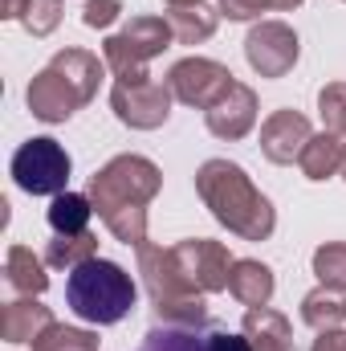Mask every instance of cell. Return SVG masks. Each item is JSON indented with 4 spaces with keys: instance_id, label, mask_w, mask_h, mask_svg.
Segmentation results:
<instances>
[{
    "instance_id": "4fadbf2b",
    "label": "cell",
    "mask_w": 346,
    "mask_h": 351,
    "mask_svg": "<svg viewBox=\"0 0 346 351\" xmlns=\"http://www.w3.org/2000/svg\"><path fill=\"white\" fill-rule=\"evenodd\" d=\"M204 114H208V131L216 139H245L257 123V94L245 82H232Z\"/></svg>"
},
{
    "instance_id": "d4e9b609",
    "label": "cell",
    "mask_w": 346,
    "mask_h": 351,
    "mask_svg": "<svg viewBox=\"0 0 346 351\" xmlns=\"http://www.w3.org/2000/svg\"><path fill=\"white\" fill-rule=\"evenodd\" d=\"M33 351H98V335L86 327H66V323H49L37 339Z\"/></svg>"
},
{
    "instance_id": "83f0119b",
    "label": "cell",
    "mask_w": 346,
    "mask_h": 351,
    "mask_svg": "<svg viewBox=\"0 0 346 351\" xmlns=\"http://www.w3.org/2000/svg\"><path fill=\"white\" fill-rule=\"evenodd\" d=\"M21 21H25V29L33 37H45V33H53L62 25V0H29Z\"/></svg>"
},
{
    "instance_id": "30bf717a",
    "label": "cell",
    "mask_w": 346,
    "mask_h": 351,
    "mask_svg": "<svg viewBox=\"0 0 346 351\" xmlns=\"http://www.w3.org/2000/svg\"><path fill=\"white\" fill-rule=\"evenodd\" d=\"M232 82L237 78L228 74V66H220L212 58H183V62H175L172 74H168V86H172L175 98L183 106H200V110H208Z\"/></svg>"
},
{
    "instance_id": "5bb4252c",
    "label": "cell",
    "mask_w": 346,
    "mask_h": 351,
    "mask_svg": "<svg viewBox=\"0 0 346 351\" xmlns=\"http://www.w3.org/2000/svg\"><path fill=\"white\" fill-rule=\"evenodd\" d=\"M49 323H53L49 306L33 302V294H29V298H16V302L4 306V315H0V335H4L8 343H33Z\"/></svg>"
},
{
    "instance_id": "9c48e42d",
    "label": "cell",
    "mask_w": 346,
    "mask_h": 351,
    "mask_svg": "<svg viewBox=\"0 0 346 351\" xmlns=\"http://www.w3.org/2000/svg\"><path fill=\"white\" fill-rule=\"evenodd\" d=\"M297 53H302L297 33L281 21H261L245 37V58L261 78H285L297 66Z\"/></svg>"
},
{
    "instance_id": "6da1fadb",
    "label": "cell",
    "mask_w": 346,
    "mask_h": 351,
    "mask_svg": "<svg viewBox=\"0 0 346 351\" xmlns=\"http://www.w3.org/2000/svg\"><path fill=\"white\" fill-rule=\"evenodd\" d=\"M163 176L147 156H114L102 172L90 176V204L102 225L122 245H147V204L155 200Z\"/></svg>"
},
{
    "instance_id": "836d02e7",
    "label": "cell",
    "mask_w": 346,
    "mask_h": 351,
    "mask_svg": "<svg viewBox=\"0 0 346 351\" xmlns=\"http://www.w3.org/2000/svg\"><path fill=\"white\" fill-rule=\"evenodd\" d=\"M191 4H204V0H168V8H191Z\"/></svg>"
},
{
    "instance_id": "d6a6232c",
    "label": "cell",
    "mask_w": 346,
    "mask_h": 351,
    "mask_svg": "<svg viewBox=\"0 0 346 351\" xmlns=\"http://www.w3.org/2000/svg\"><path fill=\"white\" fill-rule=\"evenodd\" d=\"M25 8H29V0H0V16H25Z\"/></svg>"
},
{
    "instance_id": "7402d4cb",
    "label": "cell",
    "mask_w": 346,
    "mask_h": 351,
    "mask_svg": "<svg viewBox=\"0 0 346 351\" xmlns=\"http://www.w3.org/2000/svg\"><path fill=\"white\" fill-rule=\"evenodd\" d=\"M216 16L220 12H212L208 4H191V8H172L168 25H172L179 45H200V41H208L216 33Z\"/></svg>"
},
{
    "instance_id": "cb8c5ba5",
    "label": "cell",
    "mask_w": 346,
    "mask_h": 351,
    "mask_svg": "<svg viewBox=\"0 0 346 351\" xmlns=\"http://www.w3.org/2000/svg\"><path fill=\"white\" fill-rule=\"evenodd\" d=\"M90 258H98V237L94 233H74V237H53L49 241V250H45V265H53V269H78L82 262Z\"/></svg>"
},
{
    "instance_id": "277c9868",
    "label": "cell",
    "mask_w": 346,
    "mask_h": 351,
    "mask_svg": "<svg viewBox=\"0 0 346 351\" xmlns=\"http://www.w3.org/2000/svg\"><path fill=\"white\" fill-rule=\"evenodd\" d=\"M139 274H143L147 294H151V302H155V311H159L163 323H204L208 319L204 294L183 282L172 250L139 245Z\"/></svg>"
},
{
    "instance_id": "603a6c76",
    "label": "cell",
    "mask_w": 346,
    "mask_h": 351,
    "mask_svg": "<svg viewBox=\"0 0 346 351\" xmlns=\"http://www.w3.org/2000/svg\"><path fill=\"white\" fill-rule=\"evenodd\" d=\"M53 66L74 82V86L82 90L86 98H94L98 94V82H102V70H106V62H98L94 53H86V49H62L57 58H53Z\"/></svg>"
},
{
    "instance_id": "3957f363",
    "label": "cell",
    "mask_w": 346,
    "mask_h": 351,
    "mask_svg": "<svg viewBox=\"0 0 346 351\" xmlns=\"http://www.w3.org/2000/svg\"><path fill=\"white\" fill-rule=\"evenodd\" d=\"M135 298H139V290H135L131 274L106 258H90L78 269H70V278H66V306L94 327L122 323L135 311Z\"/></svg>"
},
{
    "instance_id": "4316f807",
    "label": "cell",
    "mask_w": 346,
    "mask_h": 351,
    "mask_svg": "<svg viewBox=\"0 0 346 351\" xmlns=\"http://www.w3.org/2000/svg\"><path fill=\"white\" fill-rule=\"evenodd\" d=\"M318 110L330 135H346V82H330L318 94Z\"/></svg>"
},
{
    "instance_id": "52a82bcc",
    "label": "cell",
    "mask_w": 346,
    "mask_h": 351,
    "mask_svg": "<svg viewBox=\"0 0 346 351\" xmlns=\"http://www.w3.org/2000/svg\"><path fill=\"white\" fill-rule=\"evenodd\" d=\"M70 156L57 139H29L12 156V180L29 196H57L70 184Z\"/></svg>"
},
{
    "instance_id": "ac0fdd59",
    "label": "cell",
    "mask_w": 346,
    "mask_h": 351,
    "mask_svg": "<svg viewBox=\"0 0 346 351\" xmlns=\"http://www.w3.org/2000/svg\"><path fill=\"white\" fill-rule=\"evenodd\" d=\"M302 323L314 327V331H338L346 323V298L343 290H330V286H318L302 298Z\"/></svg>"
},
{
    "instance_id": "ba28073f",
    "label": "cell",
    "mask_w": 346,
    "mask_h": 351,
    "mask_svg": "<svg viewBox=\"0 0 346 351\" xmlns=\"http://www.w3.org/2000/svg\"><path fill=\"white\" fill-rule=\"evenodd\" d=\"M172 258L183 274V282L200 294H216V290H228V274H232V258L220 241H179L172 245Z\"/></svg>"
},
{
    "instance_id": "f1b7e54d",
    "label": "cell",
    "mask_w": 346,
    "mask_h": 351,
    "mask_svg": "<svg viewBox=\"0 0 346 351\" xmlns=\"http://www.w3.org/2000/svg\"><path fill=\"white\" fill-rule=\"evenodd\" d=\"M297 4L302 0H220V12L228 21H249V16H261V12H289Z\"/></svg>"
},
{
    "instance_id": "4dcf8cb0",
    "label": "cell",
    "mask_w": 346,
    "mask_h": 351,
    "mask_svg": "<svg viewBox=\"0 0 346 351\" xmlns=\"http://www.w3.org/2000/svg\"><path fill=\"white\" fill-rule=\"evenodd\" d=\"M208 343L212 351H253L249 335H232L228 327H208Z\"/></svg>"
},
{
    "instance_id": "e575fe53",
    "label": "cell",
    "mask_w": 346,
    "mask_h": 351,
    "mask_svg": "<svg viewBox=\"0 0 346 351\" xmlns=\"http://www.w3.org/2000/svg\"><path fill=\"white\" fill-rule=\"evenodd\" d=\"M343 176H346V152H343Z\"/></svg>"
},
{
    "instance_id": "484cf974",
    "label": "cell",
    "mask_w": 346,
    "mask_h": 351,
    "mask_svg": "<svg viewBox=\"0 0 346 351\" xmlns=\"http://www.w3.org/2000/svg\"><path fill=\"white\" fill-rule=\"evenodd\" d=\"M314 274L322 286L346 290V241H326L314 250Z\"/></svg>"
},
{
    "instance_id": "5b68a950",
    "label": "cell",
    "mask_w": 346,
    "mask_h": 351,
    "mask_svg": "<svg viewBox=\"0 0 346 351\" xmlns=\"http://www.w3.org/2000/svg\"><path fill=\"white\" fill-rule=\"evenodd\" d=\"M172 37L175 33L163 16H135L122 33H114V37L106 41L102 53H106V66H110L118 78H127V74H147V62L159 58Z\"/></svg>"
},
{
    "instance_id": "ffe728a7",
    "label": "cell",
    "mask_w": 346,
    "mask_h": 351,
    "mask_svg": "<svg viewBox=\"0 0 346 351\" xmlns=\"http://www.w3.org/2000/svg\"><path fill=\"white\" fill-rule=\"evenodd\" d=\"M49 229L53 233H62V237H74V233H86L90 217H94V204H90V196L82 192H57L53 200H49Z\"/></svg>"
},
{
    "instance_id": "8fae6325",
    "label": "cell",
    "mask_w": 346,
    "mask_h": 351,
    "mask_svg": "<svg viewBox=\"0 0 346 351\" xmlns=\"http://www.w3.org/2000/svg\"><path fill=\"white\" fill-rule=\"evenodd\" d=\"M90 98L82 94V90L74 86L53 62L29 82V110L41 119V123H66L78 106H86Z\"/></svg>"
},
{
    "instance_id": "7c38bea8",
    "label": "cell",
    "mask_w": 346,
    "mask_h": 351,
    "mask_svg": "<svg viewBox=\"0 0 346 351\" xmlns=\"http://www.w3.org/2000/svg\"><path fill=\"white\" fill-rule=\"evenodd\" d=\"M310 139H314L310 119L297 114V110H273V114L261 123V152H265V160H273V164H293V160H302V152H306Z\"/></svg>"
},
{
    "instance_id": "d6986e66",
    "label": "cell",
    "mask_w": 346,
    "mask_h": 351,
    "mask_svg": "<svg viewBox=\"0 0 346 351\" xmlns=\"http://www.w3.org/2000/svg\"><path fill=\"white\" fill-rule=\"evenodd\" d=\"M343 152L346 143L338 135H330V131H322V135H314L310 143H306V152H302V172L306 180H330L334 172H343Z\"/></svg>"
},
{
    "instance_id": "9a60e30c",
    "label": "cell",
    "mask_w": 346,
    "mask_h": 351,
    "mask_svg": "<svg viewBox=\"0 0 346 351\" xmlns=\"http://www.w3.org/2000/svg\"><path fill=\"white\" fill-rule=\"evenodd\" d=\"M245 335L253 351H289L293 348V331H289V319L269 311V306H249L245 315Z\"/></svg>"
},
{
    "instance_id": "1f68e13d",
    "label": "cell",
    "mask_w": 346,
    "mask_h": 351,
    "mask_svg": "<svg viewBox=\"0 0 346 351\" xmlns=\"http://www.w3.org/2000/svg\"><path fill=\"white\" fill-rule=\"evenodd\" d=\"M310 351H346V331H318V339H314V348Z\"/></svg>"
},
{
    "instance_id": "2e32d148",
    "label": "cell",
    "mask_w": 346,
    "mask_h": 351,
    "mask_svg": "<svg viewBox=\"0 0 346 351\" xmlns=\"http://www.w3.org/2000/svg\"><path fill=\"white\" fill-rule=\"evenodd\" d=\"M228 290H232V298L245 302V306H269V298H273V269L265 262H253V258L232 262Z\"/></svg>"
},
{
    "instance_id": "f546056e",
    "label": "cell",
    "mask_w": 346,
    "mask_h": 351,
    "mask_svg": "<svg viewBox=\"0 0 346 351\" xmlns=\"http://www.w3.org/2000/svg\"><path fill=\"white\" fill-rule=\"evenodd\" d=\"M118 12H122V4H118V0H86L82 21H86L90 29H106V25H114V21H118Z\"/></svg>"
},
{
    "instance_id": "7a4b0ae2",
    "label": "cell",
    "mask_w": 346,
    "mask_h": 351,
    "mask_svg": "<svg viewBox=\"0 0 346 351\" xmlns=\"http://www.w3.org/2000/svg\"><path fill=\"white\" fill-rule=\"evenodd\" d=\"M196 192L212 208V217L228 233H237L245 241H265L273 233V225H277L273 204L253 188V180L245 176V168H237L228 160H208L196 172Z\"/></svg>"
},
{
    "instance_id": "8992f818",
    "label": "cell",
    "mask_w": 346,
    "mask_h": 351,
    "mask_svg": "<svg viewBox=\"0 0 346 351\" xmlns=\"http://www.w3.org/2000/svg\"><path fill=\"white\" fill-rule=\"evenodd\" d=\"M172 98H175L172 86L159 82V78H151V74H127V78H118L114 90H110L114 114H118L127 127H135V131H155V127H163L168 114H172Z\"/></svg>"
},
{
    "instance_id": "e0dca14e",
    "label": "cell",
    "mask_w": 346,
    "mask_h": 351,
    "mask_svg": "<svg viewBox=\"0 0 346 351\" xmlns=\"http://www.w3.org/2000/svg\"><path fill=\"white\" fill-rule=\"evenodd\" d=\"M139 351H212V343L200 323H159L143 335Z\"/></svg>"
},
{
    "instance_id": "44dd1931",
    "label": "cell",
    "mask_w": 346,
    "mask_h": 351,
    "mask_svg": "<svg viewBox=\"0 0 346 351\" xmlns=\"http://www.w3.org/2000/svg\"><path fill=\"white\" fill-rule=\"evenodd\" d=\"M4 269H8V286L21 290V294H45V286H49L45 262L29 245H12L8 258H4Z\"/></svg>"
}]
</instances>
